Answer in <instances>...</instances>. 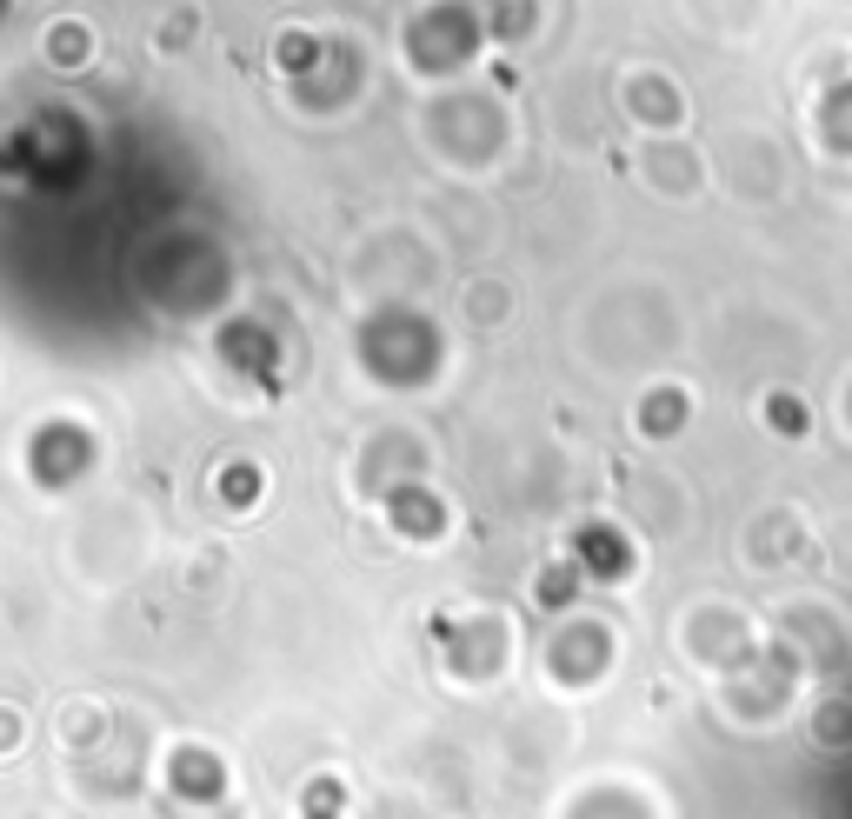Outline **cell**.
Returning <instances> with one entry per match:
<instances>
[{"instance_id":"cell-1","label":"cell","mask_w":852,"mask_h":819,"mask_svg":"<svg viewBox=\"0 0 852 819\" xmlns=\"http://www.w3.org/2000/svg\"><path fill=\"white\" fill-rule=\"evenodd\" d=\"M773 426H779V433H799V426H806V406H793V400H773Z\"/></svg>"}]
</instances>
